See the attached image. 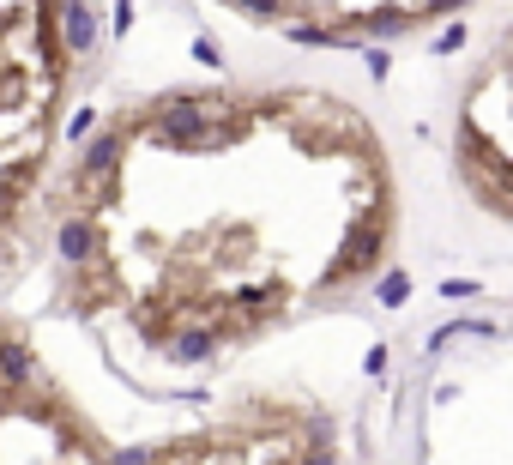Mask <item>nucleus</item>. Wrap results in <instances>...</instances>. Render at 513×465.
I'll use <instances>...</instances> for the list:
<instances>
[{
  "label": "nucleus",
  "instance_id": "f257e3e1",
  "mask_svg": "<svg viewBox=\"0 0 513 465\" xmlns=\"http://www.w3.org/2000/svg\"><path fill=\"white\" fill-rule=\"evenodd\" d=\"M91 42H97L91 0H60V49H67V55H91Z\"/></svg>",
  "mask_w": 513,
  "mask_h": 465
},
{
  "label": "nucleus",
  "instance_id": "f03ea898",
  "mask_svg": "<svg viewBox=\"0 0 513 465\" xmlns=\"http://www.w3.org/2000/svg\"><path fill=\"white\" fill-rule=\"evenodd\" d=\"M405 290H411V284H405V272H387V278H380V290H375V296H380V303H387V308H398V303H405Z\"/></svg>",
  "mask_w": 513,
  "mask_h": 465
},
{
  "label": "nucleus",
  "instance_id": "7ed1b4c3",
  "mask_svg": "<svg viewBox=\"0 0 513 465\" xmlns=\"http://www.w3.org/2000/svg\"><path fill=\"white\" fill-rule=\"evenodd\" d=\"M67 133L79 140V133H91V109H79V115H67Z\"/></svg>",
  "mask_w": 513,
  "mask_h": 465
},
{
  "label": "nucleus",
  "instance_id": "20e7f679",
  "mask_svg": "<svg viewBox=\"0 0 513 465\" xmlns=\"http://www.w3.org/2000/svg\"><path fill=\"white\" fill-rule=\"evenodd\" d=\"M194 55H199L206 67H217V42H212V37H199V42H194Z\"/></svg>",
  "mask_w": 513,
  "mask_h": 465
},
{
  "label": "nucleus",
  "instance_id": "39448f33",
  "mask_svg": "<svg viewBox=\"0 0 513 465\" xmlns=\"http://www.w3.org/2000/svg\"><path fill=\"white\" fill-rule=\"evenodd\" d=\"M302 465H333V453H326V447H308V460Z\"/></svg>",
  "mask_w": 513,
  "mask_h": 465
}]
</instances>
